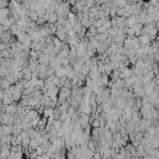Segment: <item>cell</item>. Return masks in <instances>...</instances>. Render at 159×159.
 Here are the masks:
<instances>
[{
  "label": "cell",
  "mask_w": 159,
  "mask_h": 159,
  "mask_svg": "<svg viewBox=\"0 0 159 159\" xmlns=\"http://www.w3.org/2000/svg\"><path fill=\"white\" fill-rule=\"evenodd\" d=\"M2 101H3V104L4 105H6V106H9V105H11V102L13 101L9 96L8 95H6L4 96V98L2 99Z\"/></svg>",
  "instance_id": "obj_7"
},
{
  "label": "cell",
  "mask_w": 159,
  "mask_h": 159,
  "mask_svg": "<svg viewBox=\"0 0 159 159\" xmlns=\"http://www.w3.org/2000/svg\"><path fill=\"white\" fill-rule=\"evenodd\" d=\"M95 3V0H86V1H85V6L88 7L89 9H91V8L94 7Z\"/></svg>",
  "instance_id": "obj_12"
},
{
  "label": "cell",
  "mask_w": 159,
  "mask_h": 159,
  "mask_svg": "<svg viewBox=\"0 0 159 159\" xmlns=\"http://www.w3.org/2000/svg\"><path fill=\"white\" fill-rule=\"evenodd\" d=\"M67 113H68L70 116H72L73 114H75V108H74V107H69L68 110H67Z\"/></svg>",
  "instance_id": "obj_15"
},
{
  "label": "cell",
  "mask_w": 159,
  "mask_h": 159,
  "mask_svg": "<svg viewBox=\"0 0 159 159\" xmlns=\"http://www.w3.org/2000/svg\"><path fill=\"white\" fill-rule=\"evenodd\" d=\"M0 142H1V137H0Z\"/></svg>",
  "instance_id": "obj_17"
},
{
  "label": "cell",
  "mask_w": 159,
  "mask_h": 159,
  "mask_svg": "<svg viewBox=\"0 0 159 159\" xmlns=\"http://www.w3.org/2000/svg\"><path fill=\"white\" fill-rule=\"evenodd\" d=\"M53 113H54V110H53L52 108H46V109L44 110V111H43V114H44L45 118H48V117L52 116Z\"/></svg>",
  "instance_id": "obj_5"
},
{
  "label": "cell",
  "mask_w": 159,
  "mask_h": 159,
  "mask_svg": "<svg viewBox=\"0 0 159 159\" xmlns=\"http://www.w3.org/2000/svg\"><path fill=\"white\" fill-rule=\"evenodd\" d=\"M52 41H53V37H51V36H49L46 37V39H45V43L46 44H50V43H52Z\"/></svg>",
  "instance_id": "obj_14"
},
{
  "label": "cell",
  "mask_w": 159,
  "mask_h": 159,
  "mask_svg": "<svg viewBox=\"0 0 159 159\" xmlns=\"http://www.w3.org/2000/svg\"><path fill=\"white\" fill-rule=\"evenodd\" d=\"M0 154H1V157L4 158H7L10 155V151L8 149V148H2L1 149V152H0Z\"/></svg>",
  "instance_id": "obj_3"
},
{
  "label": "cell",
  "mask_w": 159,
  "mask_h": 159,
  "mask_svg": "<svg viewBox=\"0 0 159 159\" xmlns=\"http://www.w3.org/2000/svg\"><path fill=\"white\" fill-rule=\"evenodd\" d=\"M139 40H140V43H141L143 45H148L152 39L148 34H142L139 37Z\"/></svg>",
  "instance_id": "obj_1"
},
{
  "label": "cell",
  "mask_w": 159,
  "mask_h": 159,
  "mask_svg": "<svg viewBox=\"0 0 159 159\" xmlns=\"http://www.w3.org/2000/svg\"><path fill=\"white\" fill-rule=\"evenodd\" d=\"M37 14L38 15V17H42L44 14H46V9H44L43 8H39L37 10Z\"/></svg>",
  "instance_id": "obj_11"
},
{
  "label": "cell",
  "mask_w": 159,
  "mask_h": 159,
  "mask_svg": "<svg viewBox=\"0 0 159 159\" xmlns=\"http://www.w3.org/2000/svg\"><path fill=\"white\" fill-rule=\"evenodd\" d=\"M77 1H84V2H85L86 0H77Z\"/></svg>",
  "instance_id": "obj_16"
},
{
  "label": "cell",
  "mask_w": 159,
  "mask_h": 159,
  "mask_svg": "<svg viewBox=\"0 0 159 159\" xmlns=\"http://www.w3.org/2000/svg\"><path fill=\"white\" fill-rule=\"evenodd\" d=\"M92 126L94 127V128H98V127H100V123H99V120H98V119H95V121L93 122Z\"/></svg>",
  "instance_id": "obj_13"
},
{
  "label": "cell",
  "mask_w": 159,
  "mask_h": 159,
  "mask_svg": "<svg viewBox=\"0 0 159 159\" xmlns=\"http://www.w3.org/2000/svg\"><path fill=\"white\" fill-rule=\"evenodd\" d=\"M11 85V83L8 80H6V79H3V80H2V82H1V87L3 88V90L4 89H7V88H9V86Z\"/></svg>",
  "instance_id": "obj_8"
},
{
  "label": "cell",
  "mask_w": 159,
  "mask_h": 159,
  "mask_svg": "<svg viewBox=\"0 0 159 159\" xmlns=\"http://www.w3.org/2000/svg\"><path fill=\"white\" fill-rule=\"evenodd\" d=\"M108 30H109V29H107L104 25H101V26H99V27H96V33H97V34H105Z\"/></svg>",
  "instance_id": "obj_10"
},
{
  "label": "cell",
  "mask_w": 159,
  "mask_h": 159,
  "mask_svg": "<svg viewBox=\"0 0 159 159\" xmlns=\"http://www.w3.org/2000/svg\"><path fill=\"white\" fill-rule=\"evenodd\" d=\"M57 20H58V16L56 15V13H52V14H50L48 23H57Z\"/></svg>",
  "instance_id": "obj_6"
},
{
  "label": "cell",
  "mask_w": 159,
  "mask_h": 159,
  "mask_svg": "<svg viewBox=\"0 0 159 159\" xmlns=\"http://www.w3.org/2000/svg\"><path fill=\"white\" fill-rule=\"evenodd\" d=\"M27 16L31 19L33 22H37L38 20V15L37 14V11H31V10H27Z\"/></svg>",
  "instance_id": "obj_2"
},
{
  "label": "cell",
  "mask_w": 159,
  "mask_h": 159,
  "mask_svg": "<svg viewBox=\"0 0 159 159\" xmlns=\"http://www.w3.org/2000/svg\"><path fill=\"white\" fill-rule=\"evenodd\" d=\"M55 35H56V37H57L61 41H65V38H66V36H67L66 33L61 31V30H57L56 33H55Z\"/></svg>",
  "instance_id": "obj_4"
},
{
  "label": "cell",
  "mask_w": 159,
  "mask_h": 159,
  "mask_svg": "<svg viewBox=\"0 0 159 159\" xmlns=\"http://www.w3.org/2000/svg\"><path fill=\"white\" fill-rule=\"evenodd\" d=\"M81 29H82V25H81V23H80V22H78V23L73 26V30L76 32L78 35L81 32Z\"/></svg>",
  "instance_id": "obj_9"
}]
</instances>
